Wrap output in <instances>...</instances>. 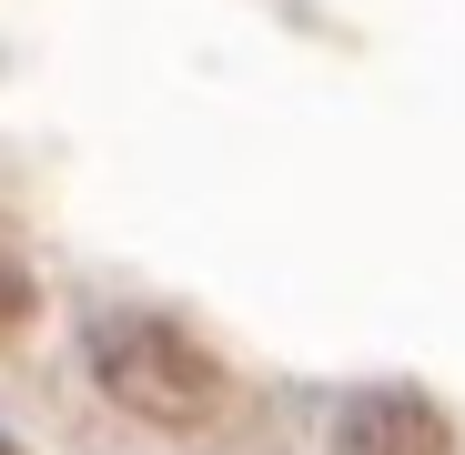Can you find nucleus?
Returning <instances> with one entry per match:
<instances>
[{"instance_id":"obj_1","label":"nucleus","mask_w":465,"mask_h":455,"mask_svg":"<svg viewBox=\"0 0 465 455\" xmlns=\"http://www.w3.org/2000/svg\"><path fill=\"white\" fill-rule=\"evenodd\" d=\"M82 364H92V385H102L122 415L163 425V435H203V425H223V405H232L223 354H213L203 334H183L173 314H92Z\"/></svg>"},{"instance_id":"obj_2","label":"nucleus","mask_w":465,"mask_h":455,"mask_svg":"<svg viewBox=\"0 0 465 455\" xmlns=\"http://www.w3.org/2000/svg\"><path fill=\"white\" fill-rule=\"evenodd\" d=\"M334 455H455V435H445V415L425 395L384 385V395H354L334 415Z\"/></svg>"},{"instance_id":"obj_3","label":"nucleus","mask_w":465,"mask_h":455,"mask_svg":"<svg viewBox=\"0 0 465 455\" xmlns=\"http://www.w3.org/2000/svg\"><path fill=\"white\" fill-rule=\"evenodd\" d=\"M31 303H41V293H31V263H21L11 243H0V344H11V334L31 324Z\"/></svg>"},{"instance_id":"obj_4","label":"nucleus","mask_w":465,"mask_h":455,"mask_svg":"<svg viewBox=\"0 0 465 455\" xmlns=\"http://www.w3.org/2000/svg\"><path fill=\"white\" fill-rule=\"evenodd\" d=\"M0 455H21V445H0Z\"/></svg>"}]
</instances>
